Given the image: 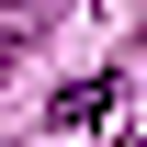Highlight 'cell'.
Returning <instances> with one entry per match:
<instances>
[{
  "instance_id": "6da1fadb",
  "label": "cell",
  "mask_w": 147,
  "mask_h": 147,
  "mask_svg": "<svg viewBox=\"0 0 147 147\" xmlns=\"http://www.w3.org/2000/svg\"><path fill=\"white\" fill-rule=\"evenodd\" d=\"M45 23H57V0H0V57L45 45Z\"/></svg>"
},
{
  "instance_id": "7a4b0ae2",
  "label": "cell",
  "mask_w": 147,
  "mask_h": 147,
  "mask_svg": "<svg viewBox=\"0 0 147 147\" xmlns=\"http://www.w3.org/2000/svg\"><path fill=\"white\" fill-rule=\"evenodd\" d=\"M113 113V79H68V91H57V125H102Z\"/></svg>"
}]
</instances>
